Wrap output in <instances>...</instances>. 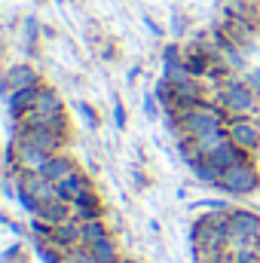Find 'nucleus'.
<instances>
[{
	"mask_svg": "<svg viewBox=\"0 0 260 263\" xmlns=\"http://www.w3.org/2000/svg\"><path fill=\"white\" fill-rule=\"evenodd\" d=\"M214 101L224 107V114H227L230 120H236V117H251V114H254V104H257V89H254L248 80L227 77V80L217 83Z\"/></svg>",
	"mask_w": 260,
	"mask_h": 263,
	"instance_id": "f257e3e1",
	"label": "nucleus"
},
{
	"mask_svg": "<svg viewBox=\"0 0 260 263\" xmlns=\"http://www.w3.org/2000/svg\"><path fill=\"white\" fill-rule=\"evenodd\" d=\"M190 242L205 248H230V220L227 211H202L190 227Z\"/></svg>",
	"mask_w": 260,
	"mask_h": 263,
	"instance_id": "f03ea898",
	"label": "nucleus"
},
{
	"mask_svg": "<svg viewBox=\"0 0 260 263\" xmlns=\"http://www.w3.org/2000/svg\"><path fill=\"white\" fill-rule=\"evenodd\" d=\"M214 190H220L227 196H251V193H257L260 168H257V162H254V156L245 159V162H239V165H233V168H224Z\"/></svg>",
	"mask_w": 260,
	"mask_h": 263,
	"instance_id": "7ed1b4c3",
	"label": "nucleus"
},
{
	"mask_svg": "<svg viewBox=\"0 0 260 263\" xmlns=\"http://www.w3.org/2000/svg\"><path fill=\"white\" fill-rule=\"evenodd\" d=\"M227 220H230V248L254 245V239L260 236V214L254 208H230Z\"/></svg>",
	"mask_w": 260,
	"mask_h": 263,
	"instance_id": "20e7f679",
	"label": "nucleus"
},
{
	"mask_svg": "<svg viewBox=\"0 0 260 263\" xmlns=\"http://www.w3.org/2000/svg\"><path fill=\"white\" fill-rule=\"evenodd\" d=\"M12 126H15L12 138L28 141L34 147H40L43 153H62L67 147V138H70V135H62L55 129H43V126H25V123H12Z\"/></svg>",
	"mask_w": 260,
	"mask_h": 263,
	"instance_id": "39448f33",
	"label": "nucleus"
},
{
	"mask_svg": "<svg viewBox=\"0 0 260 263\" xmlns=\"http://www.w3.org/2000/svg\"><path fill=\"white\" fill-rule=\"evenodd\" d=\"M227 129H230V141L239 144L245 153H251V156L260 153V123L254 117H236L227 123Z\"/></svg>",
	"mask_w": 260,
	"mask_h": 263,
	"instance_id": "423d86ee",
	"label": "nucleus"
},
{
	"mask_svg": "<svg viewBox=\"0 0 260 263\" xmlns=\"http://www.w3.org/2000/svg\"><path fill=\"white\" fill-rule=\"evenodd\" d=\"M43 77L40 70L31 65V62H18V65H9L6 77H3V92H15V89H28V86H40Z\"/></svg>",
	"mask_w": 260,
	"mask_h": 263,
	"instance_id": "0eeeda50",
	"label": "nucleus"
},
{
	"mask_svg": "<svg viewBox=\"0 0 260 263\" xmlns=\"http://www.w3.org/2000/svg\"><path fill=\"white\" fill-rule=\"evenodd\" d=\"M12 144H15V165H18V175H22V172H40V168L46 165V159L52 156V153H43L40 147H34V144H28V141H18V138H12Z\"/></svg>",
	"mask_w": 260,
	"mask_h": 263,
	"instance_id": "6e6552de",
	"label": "nucleus"
},
{
	"mask_svg": "<svg viewBox=\"0 0 260 263\" xmlns=\"http://www.w3.org/2000/svg\"><path fill=\"white\" fill-rule=\"evenodd\" d=\"M162 77H165V80H172V83H181V80H187V77H190L187 62H184V46L172 43V46H165V49H162Z\"/></svg>",
	"mask_w": 260,
	"mask_h": 263,
	"instance_id": "1a4fd4ad",
	"label": "nucleus"
},
{
	"mask_svg": "<svg viewBox=\"0 0 260 263\" xmlns=\"http://www.w3.org/2000/svg\"><path fill=\"white\" fill-rule=\"evenodd\" d=\"M31 114H37V117H62V114H65V101H62L59 89H52V86L43 83V86L37 89V98H34Z\"/></svg>",
	"mask_w": 260,
	"mask_h": 263,
	"instance_id": "9d476101",
	"label": "nucleus"
},
{
	"mask_svg": "<svg viewBox=\"0 0 260 263\" xmlns=\"http://www.w3.org/2000/svg\"><path fill=\"white\" fill-rule=\"evenodd\" d=\"M43 86V83H40ZM40 86H28V89H15L6 95V110H9V120L12 123H22V117L34 107V98H37V89Z\"/></svg>",
	"mask_w": 260,
	"mask_h": 263,
	"instance_id": "9b49d317",
	"label": "nucleus"
},
{
	"mask_svg": "<svg viewBox=\"0 0 260 263\" xmlns=\"http://www.w3.org/2000/svg\"><path fill=\"white\" fill-rule=\"evenodd\" d=\"M77 168H80V165H77V159H73L67 150H62V153H52V156L46 159V165L40 168V175H43V178H49L52 184H59V181H65L67 175H70V172H77Z\"/></svg>",
	"mask_w": 260,
	"mask_h": 263,
	"instance_id": "f8f14e48",
	"label": "nucleus"
},
{
	"mask_svg": "<svg viewBox=\"0 0 260 263\" xmlns=\"http://www.w3.org/2000/svg\"><path fill=\"white\" fill-rule=\"evenodd\" d=\"M92 187H95V184H92V178H89L83 168H77V172H70V175H67L65 181H59V199L70 205L73 199L83 196V193H86V190H92Z\"/></svg>",
	"mask_w": 260,
	"mask_h": 263,
	"instance_id": "ddd939ff",
	"label": "nucleus"
},
{
	"mask_svg": "<svg viewBox=\"0 0 260 263\" xmlns=\"http://www.w3.org/2000/svg\"><path fill=\"white\" fill-rule=\"evenodd\" d=\"M70 208H73V217H77V220L104 217V202H101V196L95 193V187H92V190H86L83 196L73 199V202H70Z\"/></svg>",
	"mask_w": 260,
	"mask_h": 263,
	"instance_id": "4468645a",
	"label": "nucleus"
},
{
	"mask_svg": "<svg viewBox=\"0 0 260 263\" xmlns=\"http://www.w3.org/2000/svg\"><path fill=\"white\" fill-rule=\"evenodd\" d=\"M208 159H211V162H214V165H217V168L224 172V168H233V165H239V162L251 159V153H245V150H242L239 144L227 141V144H224V147H217V150H214V153H211Z\"/></svg>",
	"mask_w": 260,
	"mask_h": 263,
	"instance_id": "2eb2a0df",
	"label": "nucleus"
},
{
	"mask_svg": "<svg viewBox=\"0 0 260 263\" xmlns=\"http://www.w3.org/2000/svg\"><path fill=\"white\" fill-rule=\"evenodd\" d=\"M196 141V147L202 150V156H211L217 147H224L227 141H230V129L227 126H220V129H214V132H205V135H199V138H193Z\"/></svg>",
	"mask_w": 260,
	"mask_h": 263,
	"instance_id": "dca6fc26",
	"label": "nucleus"
},
{
	"mask_svg": "<svg viewBox=\"0 0 260 263\" xmlns=\"http://www.w3.org/2000/svg\"><path fill=\"white\" fill-rule=\"evenodd\" d=\"M89 251L98 257L101 263H123V251H120V242L114 239V236H107V239H101V242H95V245H89Z\"/></svg>",
	"mask_w": 260,
	"mask_h": 263,
	"instance_id": "f3484780",
	"label": "nucleus"
},
{
	"mask_svg": "<svg viewBox=\"0 0 260 263\" xmlns=\"http://www.w3.org/2000/svg\"><path fill=\"white\" fill-rule=\"evenodd\" d=\"M107 236H114V233H110V227L104 223V217L83 220V248H89V245H95V242H101V239H107Z\"/></svg>",
	"mask_w": 260,
	"mask_h": 263,
	"instance_id": "a211bd4d",
	"label": "nucleus"
},
{
	"mask_svg": "<svg viewBox=\"0 0 260 263\" xmlns=\"http://www.w3.org/2000/svg\"><path fill=\"white\" fill-rule=\"evenodd\" d=\"M190 172H193L196 184H208V187H217V181H220V168H217V165H214L208 156H205L202 162H196Z\"/></svg>",
	"mask_w": 260,
	"mask_h": 263,
	"instance_id": "6ab92c4d",
	"label": "nucleus"
},
{
	"mask_svg": "<svg viewBox=\"0 0 260 263\" xmlns=\"http://www.w3.org/2000/svg\"><path fill=\"white\" fill-rule=\"evenodd\" d=\"M73 107H77V114L83 117V123H86L89 129H92V132H98L101 120H98V114H95V107H92V104H86V101H77Z\"/></svg>",
	"mask_w": 260,
	"mask_h": 263,
	"instance_id": "aec40b11",
	"label": "nucleus"
},
{
	"mask_svg": "<svg viewBox=\"0 0 260 263\" xmlns=\"http://www.w3.org/2000/svg\"><path fill=\"white\" fill-rule=\"evenodd\" d=\"M37 31H40L37 18H34V15H28V18H25V43H28V55H34V52H37Z\"/></svg>",
	"mask_w": 260,
	"mask_h": 263,
	"instance_id": "412c9836",
	"label": "nucleus"
},
{
	"mask_svg": "<svg viewBox=\"0 0 260 263\" xmlns=\"http://www.w3.org/2000/svg\"><path fill=\"white\" fill-rule=\"evenodd\" d=\"M233 205L227 199H196L193 202V211H230Z\"/></svg>",
	"mask_w": 260,
	"mask_h": 263,
	"instance_id": "4be33fe9",
	"label": "nucleus"
},
{
	"mask_svg": "<svg viewBox=\"0 0 260 263\" xmlns=\"http://www.w3.org/2000/svg\"><path fill=\"white\" fill-rule=\"evenodd\" d=\"M67 263H101V260H98L89 248H83V245H80V248L67 251Z\"/></svg>",
	"mask_w": 260,
	"mask_h": 263,
	"instance_id": "5701e85b",
	"label": "nucleus"
},
{
	"mask_svg": "<svg viewBox=\"0 0 260 263\" xmlns=\"http://www.w3.org/2000/svg\"><path fill=\"white\" fill-rule=\"evenodd\" d=\"M159 107H162V104H159L156 92H147V95H144V117H147V120H156V117H159Z\"/></svg>",
	"mask_w": 260,
	"mask_h": 263,
	"instance_id": "b1692460",
	"label": "nucleus"
},
{
	"mask_svg": "<svg viewBox=\"0 0 260 263\" xmlns=\"http://www.w3.org/2000/svg\"><path fill=\"white\" fill-rule=\"evenodd\" d=\"M18 254H22V245H9V248L3 251V263H15Z\"/></svg>",
	"mask_w": 260,
	"mask_h": 263,
	"instance_id": "393cba45",
	"label": "nucleus"
},
{
	"mask_svg": "<svg viewBox=\"0 0 260 263\" xmlns=\"http://www.w3.org/2000/svg\"><path fill=\"white\" fill-rule=\"evenodd\" d=\"M126 120H129V117H126V107L117 104V107H114V123H117L120 129H126Z\"/></svg>",
	"mask_w": 260,
	"mask_h": 263,
	"instance_id": "a878e982",
	"label": "nucleus"
},
{
	"mask_svg": "<svg viewBox=\"0 0 260 263\" xmlns=\"http://www.w3.org/2000/svg\"><path fill=\"white\" fill-rule=\"evenodd\" d=\"M141 22H144V28H150V31H153V34H156V37H162V28H159V25H156V22H153V18H150V15H144V18H141Z\"/></svg>",
	"mask_w": 260,
	"mask_h": 263,
	"instance_id": "bb28decb",
	"label": "nucleus"
},
{
	"mask_svg": "<svg viewBox=\"0 0 260 263\" xmlns=\"http://www.w3.org/2000/svg\"><path fill=\"white\" fill-rule=\"evenodd\" d=\"M245 80H248V83H251V86H254V89L260 92V73H248Z\"/></svg>",
	"mask_w": 260,
	"mask_h": 263,
	"instance_id": "cd10ccee",
	"label": "nucleus"
},
{
	"mask_svg": "<svg viewBox=\"0 0 260 263\" xmlns=\"http://www.w3.org/2000/svg\"><path fill=\"white\" fill-rule=\"evenodd\" d=\"M123 263H144V260H138V257H123Z\"/></svg>",
	"mask_w": 260,
	"mask_h": 263,
	"instance_id": "c85d7f7f",
	"label": "nucleus"
},
{
	"mask_svg": "<svg viewBox=\"0 0 260 263\" xmlns=\"http://www.w3.org/2000/svg\"><path fill=\"white\" fill-rule=\"evenodd\" d=\"M254 248H257V254H260V236H257V239H254Z\"/></svg>",
	"mask_w": 260,
	"mask_h": 263,
	"instance_id": "c756f323",
	"label": "nucleus"
},
{
	"mask_svg": "<svg viewBox=\"0 0 260 263\" xmlns=\"http://www.w3.org/2000/svg\"><path fill=\"white\" fill-rule=\"evenodd\" d=\"M217 3H233V0H217Z\"/></svg>",
	"mask_w": 260,
	"mask_h": 263,
	"instance_id": "7c9ffc66",
	"label": "nucleus"
}]
</instances>
